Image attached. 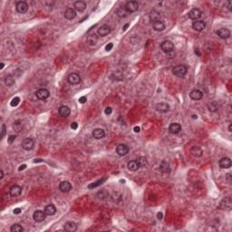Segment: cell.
Segmentation results:
<instances>
[{
    "label": "cell",
    "mask_w": 232,
    "mask_h": 232,
    "mask_svg": "<svg viewBox=\"0 0 232 232\" xmlns=\"http://www.w3.org/2000/svg\"><path fill=\"white\" fill-rule=\"evenodd\" d=\"M187 72H188L187 66H183V64H178V66H174L173 69H172L173 75L175 76H177V77H180V78L184 77L185 75H186Z\"/></svg>",
    "instance_id": "cell-1"
},
{
    "label": "cell",
    "mask_w": 232,
    "mask_h": 232,
    "mask_svg": "<svg viewBox=\"0 0 232 232\" xmlns=\"http://www.w3.org/2000/svg\"><path fill=\"white\" fill-rule=\"evenodd\" d=\"M161 50L165 53V54H171L173 52L174 50V44L171 41H168V40H166V41H163L161 44Z\"/></svg>",
    "instance_id": "cell-2"
},
{
    "label": "cell",
    "mask_w": 232,
    "mask_h": 232,
    "mask_svg": "<svg viewBox=\"0 0 232 232\" xmlns=\"http://www.w3.org/2000/svg\"><path fill=\"white\" fill-rule=\"evenodd\" d=\"M125 9L128 13H133L138 10L139 8V3L137 1H129L125 5Z\"/></svg>",
    "instance_id": "cell-3"
},
{
    "label": "cell",
    "mask_w": 232,
    "mask_h": 232,
    "mask_svg": "<svg viewBox=\"0 0 232 232\" xmlns=\"http://www.w3.org/2000/svg\"><path fill=\"white\" fill-rule=\"evenodd\" d=\"M34 146H35V142L32 138H25L22 142V147H23V149L25 151L32 150Z\"/></svg>",
    "instance_id": "cell-4"
},
{
    "label": "cell",
    "mask_w": 232,
    "mask_h": 232,
    "mask_svg": "<svg viewBox=\"0 0 232 232\" xmlns=\"http://www.w3.org/2000/svg\"><path fill=\"white\" fill-rule=\"evenodd\" d=\"M16 11L19 14H25L27 11V9H28V5L25 1H18L16 3Z\"/></svg>",
    "instance_id": "cell-5"
},
{
    "label": "cell",
    "mask_w": 232,
    "mask_h": 232,
    "mask_svg": "<svg viewBox=\"0 0 232 232\" xmlns=\"http://www.w3.org/2000/svg\"><path fill=\"white\" fill-rule=\"evenodd\" d=\"M129 147L125 144H119L116 147V152L119 156H125L129 153Z\"/></svg>",
    "instance_id": "cell-6"
},
{
    "label": "cell",
    "mask_w": 232,
    "mask_h": 232,
    "mask_svg": "<svg viewBox=\"0 0 232 232\" xmlns=\"http://www.w3.org/2000/svg\"><path fill=\"white\" fill-rule=\"evenodd\" d=\"M45 217H46V214L45 212L43 211V210H36L34 212L33 214V218H34V220L36 221V222H42L45 219Z\"/></svg>",
    "instance_id": "cell-7"
},
{
    "label": "cell",
    "mask_w": 232,
    "mask_h": 232,
    "mask_svg": "<svg viewBox=\"0 0 232 232\" xmlns=\"http://www.w3.org/2000/svg\"><path fill=\"white\" fill-rule=\"evenodd\" d=\"M202 16V12L200 10L199 8H193L189 12V17L192 20H197L200 18Z\"/></svg>",
    "instance_id": "cell-8"
},
{
    "label": "cell",
    "mask_w": 232,
    "mask_h": 232,
    "mask_svg": "<svg viewBox=\"0 0 232 232\" xmlns=\"http://www.w3.org/2000/svg\"><path fill=\"white\" fill-rule=\"evenodd\" d=\"M36 97H37L39 100H46L49 95H50V92L48 90H46L44 88H42V89H39L37 92H36Z\"/></svg>",
    "instance_id": "cell-9"
},
{
    "label": "cell",
    "mask_w": 232,
    "mask_h": 232,
    "mask_svg": "<svg viewBox=\"0 0 232 232\" xmlns=\"http://www.w3.org/2000/svg\"><path fill=\"white\" fill-rule=\"evenodd\" d=\"M68 83H71V85H78V83L81 82V77L79 76L78 73H73L71 75H68Z\"/></svg>",
    "instance_id": "cell-10"
},
{
    "label": "cell",
    "mask_w": 232,
    "mask_h": 232,
    "mask_svg": "<svg viewBox=\"0 0 232 232\" xmlns=\"http://www.w3.org/2000/svg\"><path fill=\"white\" fill-rule=\"evenodd\" d=\"M219 167L221 169H229L231 167V160L228 157H224L222 158V159L219 160Z\"/></svg>",
    "instance_id": "cell-11"
},
{
    "label": "cell",
    "mask_w": 232,
    "mask_h": 232,
    "mask_svg": "<svg viewBox=\"0 0 232 232\" xmlns=\"http://www.w3.org/2000/svg\"><path fill=\"white\" fill-rule=\"evenodd\" d=\"M92 135L94 139L96 140H100V139H103L104 136H105V133H104V130L101 129V128H97V129H94V131L92 133Z\"/></svg>",
    "instance_id": "cell-12"
},
{
    "label": "cell",
    "mask_w": 232,
    "mask_h": 232,
    "mask_svg": "<svg viewBox=\"0 0 232 232\" xmlns=\"http://www.w3.org/2000/svg\"><path fill=\"white\" fill-rule=\"evenodd\" d=\"M155 109L160 113H167L170 111V105L167 103H159L156 104Z\"/></svg>",
    "instance_id": "cell-13"
},
{
    "label": "cell",
    "mask_w": 232,
    "mask_h": 232,
    "mask_svg": "<svg viewBox=\"0 0 232 232\" xmlns=\"http://www.w3.org/2000/svg\"><path fill=\"white\" fill-rule=\"evenodd\" d=\"M22 192V188L18 185H13V186L10 188V190H9V193L12 197H18L20 196V194Z\"/></svg>",
    "instance_id": "cell-14"
},
{
    "label": "cell",
    "mask_w": 232,
    "mask_h": 232,
    "mask_svg": "<svg viewBox=\"0 0 232 232\" xmlns=\"http://www.w3.org/2000/svg\"><path fill=\"white\" fill-rule=\"evenodd\" d=\"M73 7H75V10L78 12H83L86 8V4L82 0H79V1H75L73 3Z\"/></svg>",
    "instance_id": "cell-15"
},
{
    "label": "cell",
    "mask_w": 232,
    "mask_h": 232,
    "mask_svg": "<svg viewBox=\"0 0 232 232\" xmlns=\"http://www.w3.org/2000/svg\"><path fill=\"white\" fill-rule=\"evenodd\" d=\"M203 96V94H202V92L200 91V90H197V89H195V90H192L190 92V97L193 100V101H199L202 98Z\"/></svg>",
    "instance_id": "cell-16"
},
{
    "label": "cell",
    "mask_w": 232,
    "mask_h": 232,
    "mask_svg": "<svg viewBox=\"0 0 232 232\" xmlns=\"http://www.w3.org/2000/svg\"><path fill=\"white\" fill-rule=\"evenodd\" d=\"M59 189L62 192H69L72 190V184L69 181H62L59 184Z\"/></svg>",
    "instance_id": "cell-17"
},
{
    "label": "cell",
    "mask_w": 232,
    "mask_h": 232,
    "mask_svg": "<svg viewBox=\"0 0 232 232\" xmlns=\"http://www.w3.org/2000/svg\"><path fill=\"white\" fill-rule=\"evenodd\" d=\"M111 32V27L108 25H102L100 28L98 29V35L100 36H105L107 35H109Z\"/></svg>",
    "instance_id": "cell-18"
},
{
    "label": "cell",
    "mask_w": 232,
    "mask_h": 232,
    "mask_svg": "<svg viewBox=\"0 0 232 232\" xmlns=\"http://www.w3.org/2000/svg\"><path fill=\"white\" fill-rule=\"evenodd\" d=\"M217 35L221 39H228L230 36V31L227 28H220L217 31Z\"/></svg>",
    "instance_id": "cell-19"
},
{
    "label": "cell",
    "mask_w": 232,
    "mask_h": 232,
    "mask_svg": "<svg viewBox=\"0 0 232 232\" xmlns=\"http://www.w3.org/2000/svg\"><path fill=\"white\" fill-rule=\"evenodd\" d=\"M206 27V23L204 21H196L192 24V28L196 31H202L205 29Z\"/></svg>",
    "instance_id": "cell-20"
},
{
    "label": "cell",
    "mask_w": 232,
    "mask_h": 232,
    "mask_svg": "<svg viewBox=\"0 0 232 232\" xmlns=\"http://www.w3.org/2000/svg\"><path fill=\"white\" fill-rule=\"evenodd\" d=\"M63 228L68 232H75L77 229V225L73 221H67L63 226Z\"/></svg>",
    "instance_id": "cell-21"
},
{
    "label": "cell",
    "mask_w": 232,
    "mask_h": 232,
    "mask_svg": "<svg viewBox=\"0 0 232 232\" xmlns=\"http://www.w3.org/2000/svg\"><path fill=\"white\" fill-rule=\"evenodd\" d=\"M76 16V12L73 8H67L64 12V17L68 20H73Z\"/></svg>",
    "instance_id": "cell-22"
},
{
    "label": "cell",
    "mask_w": 232,
    "mask_h": 232,
    "mask_svg": "<svg viewBox=\"0 0 232 232\" xmlns=\"http://www.w3.org/2000/svg\"><path fill=\"white\" fill-rule=\"evenodd\" d=\"M169 131L173 134H177L181 131V125L180 123H173L170 125Z\"/></svg>",
    "instance_id": "cell-23"
},
{
    "label": "cell",
    "mask_w": 232,
    "mask_h": 232,
    "mask_svg": "<svg viewBox=\"0 0 232 232\" xmlns=\"http://www.w3.org/2000/svg\"><path fill=\"white\" fill-rule=\"evenodd\" d=\"M58 113H59V114H60L62 117H67V116L70 115L71 111H70V108H69L68 106L63 105V106H61V107L58 109Z\"/></svg>",
    "instance_id": "cell-24"
},
{
    "label": "cell",
    "mask_w": 232,
    "mask_h": 232,
    "mask_svg": "<svg viewBox=\"0 0 232 232\" xmlns=\"http://www.w3.org/2000/svg\"><path fill=\"white\" fill-rule=\"evenodd\" d=\"M45 212V214L46 215H48V216H53L54 215L55 213H56V208H55L54 205H53V204H49V205H47L45 207L44 210Z\"/></svg>",
    "instance_id": "cell-25"
},
{
    "label": "cell",
    "mask_w": 232,
    "mask_h": 232,
    "mask_svg": "<svg viewBox=\"0 0 232 232\" xmlns=\"http://www.w3.org/2000/svg\"><path fill=\"white\" fill-rule=\"evenodd\" d=\"M161 15L159 11H156V10H152L150 14V19L154 23V22H157V21H161Z\"/></svg>",
    "instance_id": "cell-26"
},
{
    "label": "cell",
    "mask_w": 232,
    "mask_h": 232,
    "mask_svg": "<svg viewBox=\"0 0 232 232\" xmlns=\"http://www.w3.org/2000/svg\"><path fill=\"white\" fill-rule=\"evenodd\" d=\"M153 29L157 32H161L165 29V24L162 21H157L152 24Z\"/></svg>",
    "instance_id": "cell-27"
},
{
    "label": "cell",
    "mask_w": 232,
    "mask_h": 232,
    "mask_svg": "<svg viewBox=\"0 0 232 232\" xmlns=\"http://www.w3.org/2000/svg\"><path fill=\"white\" fill-rule=\"evenodd\" d=\"M160 170L163 173H169L171 169H170V164L166 161H162L160 164Z\"/></svg>",
    "instance_id": "cell-28"
},
{
    "label": "cell",
    "mask_w": 232,
    "mask_h": 232,
    "mask_svg": "<svg viewBox=\"0 0 232 232\" xmlns=\"http://www.w3.org/2000/svg\"><path fill=\"white\" fill-rule=\"evenodd\" d=\"M98 42V37L95 34H92V35H90L88 37H87V44L91 46H94L96 44V43Z\"/></svg>",
    "instance_id": "cell-29"
},
{
    "label": "cell",
    "mask_w": 232,
    "mask_h": 232,
    "mask_svg": "<svg viewBox=\"0 0 232 232\" xmlns=\"http://www.w3.org/2000/svg\"><path fill=\"white\" fill-rule=\"evenodd\" d=\"M190 153L195 157H200V156H202L203 152L199 146H194L190 149Z\"/></svg>",
    "instance_id": "cell-30"
},
{
    "label": "cell",
    "mask_w": 232,
    "mask_h": 232,
    "mask_svg": "<svg viewBox=\"0 0 232 232\" xmlns=\"http://www.w3.org/2000/svg\"><path fill=\"white\" fill-rule=\"evenodd\" d=\"M127 167H128V169L130 171H137L139 168H140L136 161H129L128 164H127Z\"/></svg>",
    "instance_id": "cell-31"
},
{
    "label": "cell",
    "mask_w": 232,
    "mask_h": 232,
    "mask_svg": "<svg viewBox=\"0 0 232 232\" xmlns=\"http://www.w3.org/2000/svg\"><path fill=\"white\" fill-rule=\"evenodd\" d=\"M15 83H16L15 78H14L12 75H7V76L5 78V83H6V85L8 86V87L13 86V85H15Z\"/></svg>",
    "instance_id": "cell-32"
},
{
    "label": "cell",
    "mask_w": 232,
    "mask_h": 232,
    "mask_svg": "<svg viewBox=\"0 0 232 232\" xmlns=\"http://www.w3.org/2000/svg\"><path fill=\"white\" fill-rule=\"evenodd\" d=\"M137 163H138V165H139V167H145V166H147V164H148V161H147V159L145 157H139L138 159H137Z\"/></svg>",
    "instance_id": "cell-33"
},
{
    "label": "cell",
    "mask_w": 232,
    "mask_h": 232,
    "mask_svg": "<svg viewBox=\"0 0 232 232\" xmlns=\"http://www.w3.org/2000/svg\"><path fill=\"white\" fill-rule=\"evenodd\" d=\"M116 13H117V15H118L120 17H125V16H127V15L129 14V13L126 11L125 7H119V8L117 9Z\"/></svg>",
    "instance_id": "cell-34"
},
{
    "label": "cell",
    "mask_w": 232,
    "mask_h": 232,
    "mask_svg": "<svg viewBox=\"0 0 232 232\" xmlns=\"http://www.w3.org/2000/svg\"><path fill=\"white\" fill-rule=\"evenodd\" d=\"M105 180H106V178H104V179H101V180L97 181L96 182L91 183V184H89L88 188H89V189H94V188H96V187L100 186L101 184H103V183L104 182V181H105Z\"/></svg>",
    "instance_id": "cell-35"
},
{
    "label": "cell",
    "mask_w": 232,
    "mask_h": 232,
    "mask_svg": "<svg viewBox=\"0 0 232 232\" xmlns=\"http://www.w3.org/2000/svg\"><path fill=\"white\" fill-rule=\"evenodd\" d=\"M10 230H11V232H23L24 228L19 224H14L10 228Z\"/></svg>",
    "instance_id": "cell-36"
},
{
    "label": "cell",
    "mask_w": 232,
    "mask_h": 232,
    "mask_svg": "<svg viewBox=\"0 0 232 232\" xmlns=\"http://www.w3.org/2000/svg\"><path fill=\"white\" fill-rule=\"evenodd\" d=\"M218 108H219V106H218L217 103H215V102H212V103H210V104L208 105V109H209V112H211V113L217 112V111H218Z\"/></svg>",
    "instance_id": "cell-37"
},
{
    "label": "cell",
    "mask_w": 232,
    "mask_h": 232,
    "mask_svg": "<svg viewBox=\"0 0 232 232\" xmlns=\"http://www.w3.org/2000/svg\"><path fill=\"white\" fill-rule=\"evenodd\" d=\"M22 124L20 123V121H16V122L14 123L13 124V129L15 130V131L16 133H20L22 131Z\"/></svg>",
    "instance_id": "cell-38"
},
{
    "label": "cell",
    "mask_w": 232,
    "mask_h": 232,
    "mask_svg": "<svg viewBox=\"0 0 232 232\" xmlns=\"http://www.w3.org/2000/svg\"><path fill=\"white\" fill-rule=\"evenodd\" d=\"M19 102H20V98L19 97H15V98H13L12 99V101H11V106L12 107H16V106H17L18 105V104H19Z\"/></svg>",
    "instance_id": "cell-39"
},
{
    "label": "cell",
    "mask_w": 232,
    "mask_h": 232,
    "mask_svg": "<svg viewBox=\"0 0 232 232\" xmlns=\"http://www.w3.org/2000/svg\"><path fill=\"white\" fill-rule=\"evenodd\" d=\"M16 135H9V137H8V139H7V142L9 143V144H12L13 143V142L16 140Z\"/></svg>",
    "instance_id": "cell-40"
},
{
    "label": "cell",
    "mask_w": 232,
    "mask_h": 232,
    "mask_svg": "<svg viewBox=\"0 0 232 232\" xmlns=\"http://www.w3.org/2000/svg\"><path fill=\"white\" fill-rule=\"evenodd\" d=\"M112 112H113L112 107H106L105 110H104V114H105L106 115H110L111 114H112Z\"/></svg>",
    "instance_id": "cell-41"
},
{
    "label": "cell",
    "mask_w": 232,
    "mask_h": 232,
    "mask_svg": "<svg viewBox=\"0 0 232 232\" xmlns=\"http://www.w3.org/2000/svg\"><path fill=\"white\" fill-rule=\"evenodd\" d=\"M114 47V44L113 43H109L106 46H105V51H111Z\"/></svg>",
    "instance_id": "cell-42"
},
{
    "label": "cell",
    "mask_w": 232,
    "mask_h": 232,
    "mask_svg": "<svg viewBox=\"0 0 232 232\" xmlns=\"http://www.w3.org/2000/svg\"><path fill=\"white\" fill-rule=\"evenodd\" d=\"M86 101H87L86 96H82V97L79 98V103H80V104H85Z\"/></svg>",
    "instance_id": "cell-43"
},
{
    "label": "cell",
    "mask_w": 232,
    "mask_h": 232,
    "mask_svg": "<svg viewBox=\"0 0 232 232\" xmlns=\"http://www.w3.org/2000/svg\"><path fill=\"white\" fill-rule=\"evenodd\" d=\"M6 125L5 124H3L2 125V133H1V139H3L4 138V136H5V134H6Z\"/></svg>",
    "instance_id": "cell-44"
},
{
    "label": "cell",
    "mask_w": 232,
    "mask_h": 232,
    "mask_svg": "<svg viewBox=\"0 0 232 232\" xmlns=\"http://www.w3.org/2000/svg\"><path fill=\"white\" fill-rule=\"evenodd\" d=\"M71 128H72L73 130H76V129L78 128V123H73L71 124Z\"/></svg>",
    "instance_id": "cell-45"
},
{
    "label": "cell",
    "mask_w": 232,
    "mask_h": 232,
    "mask_svg": "<svg viewBox=\"0 0 232 232\" xmlns=\"http://www.w3.org/2000/svg\"><path fill=\"white\" fill-rule=\"evenodd\" d=\"M20 213H21V209L17 208V209H14V214L18 215V214H20Z\"/></svg>",
    "instance_id": "cell-46"
},
{
    "label": "cell",
    "mask_w": 232,
    "mask_h": 232,
    "mask_svg": "<svg viewBox=\"0 0 232 232\" xmlns=\"http://www.w3.org/2000/svg\"><path fill=\"white\" fill-rule=\"evenodd\" d=\"M162 217H163V215H162V213L161 212H159L157 214V218H158V219H162Z\"/></svg>",
    "instance_id": "cell-47"
},
{
    "label": "cell",
    "mask_w": 232,
    "mask_h": 232,
    "mask_svg": "<svg viewBox=\"0 0 232 232\" xmlns=\"http://www.w3.org/2000/svg\"><path fill=\"white\" fill-rule=\"evenodd\" d=\"M133 130H134V132H135V133H140V131H141V128L139 127V126H135Z\"/></svg>",
    "instance_id": "cell-48"
},
{
    "label": "cell",
    "mask_w": 232,
    "mask_h": 232,
    "mask_svg": "<svg viewBox=\"0 0 232 232\" xmlns=\"http://www.w3.org/2000/svg\"><path fill=\"white\" fill-rule=\"evenodd\" d=\"M25 168H26V165H25V164H24V165H21V166L19 167V169H18V171H21L25 170Z\"/></svg>",
    "instance_id": "cell-49"
},
{
    "label": "cell",
    "mask_w": 232,
    "mask_h": 232,
    "mask_svg": "<svg viewBox=\"0 0 232 232\" xmlns=\"http://www.w3.org/2000/svg\"><path fill=\"white\" fill-rule=\"evenodd\" d=\"M195 54H196L198 56H201V54H200V50L197 48L196 50H195Z\"/></svg>",
    "instance_id": "cell-50"
},
{
    "label": "cell",
    "mask_w": 232,
    "mask_h": 232,
    "mask_svg": "<svg viewBox=\"0 0 232 232\" xmlns=\"http://www.w3.org/2000/svg\"><path fill=\"white\" fill-rule=\"evenodd\" d=\"M4 178V171H3V170H1L0 171V180H2Z\"/></svg>",
    "instance_id": "cell-51"
},
{
    "label": "cell",
    "mask_w": 232,
    "mask_h": 232,
    "mask_svg": "<svg viewBox=\"0 0 232 232\" xmlns=\"http://www.w3.org/2000/svg\"><path fill=\"white\" fill-rule=\"evenodd\" d=\"M128 26H129V24H126V25H125L123 26V30H124V31H125V30H126V29L128 28Z\"/></svg>",
    "instance_id": "cell-52"
},
{
    "label": "cell",
    "mask_w": 232,
    "mask_h": 232,
    "mask_svg": "<svg viewBox=\"0 0 232 232\" xmlns=\"http://www.w3.org/2000/svg\"><path fill=\"white\" fill-rule=\"evenodd\" d=\"M231 130H232V125L229 124V126H228V132H232Z\"/></svg>",
    "instance_id": "cell-53"
},
{
    "label": "cell",
    "mask_w": 232,
    "mask_h": 232,
    "mask_svg": "<svg viewBox=\"0 0 232 232\" xmlns=\"http://www.w3.org/2000/svg\"><path fill=\"white\" fill-rule=\"evenodd\" d=\"M0 66H0V68L3 69V68H4V66H5V64H4V63H1V64H0Z\"/></svg>",
    "instance_id": "cell-54"
},
{
    "label": "cell",
    "mask_w": 232,
    "mask_h": 232,
    "mask_svg": "<svg viewBox=\"0 0 232 232\" xmlns=\"http://www.w3.org/2000/svg\"><path fill=\"white\" fill-rule=\"evenodd\" d=\"M192 116H193V117H192L193 119H197V115H192Z\"/></svg>",
    "instance_id": "cell-55"
}]
</instances>
